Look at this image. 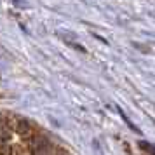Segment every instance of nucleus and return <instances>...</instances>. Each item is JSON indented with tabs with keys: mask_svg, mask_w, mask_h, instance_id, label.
I'll use <instances>...</instances> for the list:
<instances>
[{
	"mask_svg": "<svg viewBox=\"0 0 155 155\" xmlns=\"http://www.w3.org/2000/svg\"><path fill=\"white\" fill-rule=\"evenodd\" d=\"M117 110H119L120 117H122V119H124V122H126L127 126L131 127V131H133V133H140V129H138V127L134 126V124H133V122H131V120H129V117H127L126 113H124V110H122V108H117Z\"/></svg>",
	"mask_w": 155,
	"mask_h": 155,
	"instance_id": "obj_1",
	"label": "nucleus"
},
{
	"mask_svg": "<svg viewBox=\"0 0 155 155\" xmlns=\"http://www.w3.org/2000/svg\"><path fill=\"white\" fill-rule=\"evenodd\" d=\"M140 147L143 148V150H147L148 153L155 155V147H152V145H150V143H147V141H141V143H140Z\"/></svg>",
	"mask_w": 155,
	"mask_h": 155,
	"instance_id": "obj_2",
	"label": "nucleus"
}]
</instances>
